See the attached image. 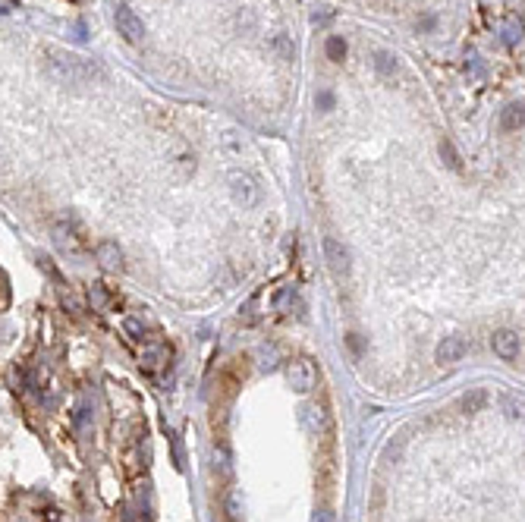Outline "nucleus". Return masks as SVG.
<instances>
[{
  "label": "nucleus",
  "mask_w": 525,
  "mask_h": 522,
  "mask_svg": "<svg viewBox=\"0 0 525 522\" xmlns=\"http://www.w3.org/2000/svg\"><path fill=\"white\" fill-rule=\"evenodd\" d=\"M287 381H289V387H293L296 394H309V390L315 387V381H318L315 365H311L309 359H293V362H287Z\"/></svg>",
  "instance_id": "3"
},
{
  "label": "nucleus",
  "mask_w": 525,
  "mask_h": 522,
  "mask_svg": "<svg viewBox=\"0 0 525 522\" xmlns=\"http://www.w3.org/2000/svg\"><path fill=\"white\" fill-rule=\"evenodd\" d=\"M50 76L60 79L67 85H85L92 79L101 76V70L94 67L92 60H82L76 54H63V50H54L50 54Z\"/></svg>",
  "instance_id": "1"
},
{
  "label": "nucleus",
  "mask_w": 525,
  "mask_h": 522,
  "mask_svg": "<svg viewBox=\"0 0 525 522\" xmlns=\"http://www.w3.org/2000/svg\"><path fill=\"white\" fill-rule=\"evenodd\" d=\"M437 151H441L443 164H447V167H450V170H459V155H456L453 142H450V139H443V142H441V148H437Z\"/></svg>",
  "instance_id": "14"
},
{
  "label": "nucleus",
  "mask_w": 525,
  "mask_h": 522,
  "mask_svg": "<svg viewBox=\"0 0 525 522\" xmlns=\"http://www.w3.org/2000/svg\"><path fill=\"white\" fill-rule=\"evenodd\" d=\"M89 299H92V306H94V309H104L107 302H111V296L104 293V287H101V284H94V287L89 289Z\"/></svg>",
  "instance_id": "17"
},
{
  "label": "nucleus",
  "mask_w": 525,
  "mask_h": 522,
  "mask_svg": "<svg viewBox=\"0 0 525 522\" xmlns=\"http://www.w3.org/2000/svg\"><path fill=\"white\" fill-rule=\"evenodd\" d=\"M230 195L239 201L243 208H255L261 199V186L255 183V179L249 177V173H233L230 179Z\"/></svg>",
  "instance_id": "4"
},
{
  "label": "nucleus",
  "mask_w": 525,
  "mask_h": 522,
  "mask_svg": "<svg viewBox=\"0 0 525 522\" xmlns=\"http://www.w3.org/2000/svg\"><path fill=\"white\" fill-rule=\"evenodd\" d=\"M305 425H309L311 431H327V412H324V406L311 403L309 409H305Z\"/></svg>",
  "instance_id": "11"
},
{
  "label": "nucleus",
  "mask_w": 525,
  "mask_h": 522,
  "mask_svg": "<svg viewBox=\"0 0 525 522\" xmlns=\"http://www.w3.org/2000/svg\"><path fill=\"white\" fill-rule=\"evenodd\" d=\"M271 50L277 54V60H283V63H289L296 57V45H293V38H289V35H274L271 38Z\"/></svg>",
  "instance_id": "10"
},
{
  "label": "nucleus",
  "mask_w": 525,
  "mask_h": 522,
  "mask_svg": "<svg viewBox=\"0 0 525 522\" xmlns=\"http://www.w3.org/2000/svg\"><path fill=\"white\" fill-rule=\"evenodd\" d=\"M324 261H327V267H331V271L337 274V277H346L349 267H353L349 249L340 243V239H333V236H327V239H324Z\"/></svg>",
  "instance_id": "5"
},
{
  "label": "nucleus",
  "mask_w": 525,
  "mask_h": 522,
  "mask_svg": "<svg viewBox=\"0 0 525 522\" xmlns=\"http://www.w3.org/2000/svg\"><path fill=\"white\" fill-rule=\"evenodd\" d=\"M522 123H525V113H522V101H513V104L503 111V117H500V126L507 129V133H519L522 129Z\"/></svg>",
  "instance_id": "9"
},
{
  "label": "nucleus",
  "mask_w": 525,
  "mask_h": 522,
  "mask_svg": "<svg viewBox=\"0 0 525 522\" xmlns=\"http://www.w3.org/2000/svg\"><path fill=\"white\" fill-rule=\"evenodd\" d=\"M318 107H321V111H331V107H333V95H331V91H321V95H318Z\"/></svg>",
  "instance_id": "19"
},
{
  "label": "nucleus",
  "mask_w": 525,
  "mask_h": 522,
  "mask_svg": "<svg viewBox=\"0 0 525 522\" xmlns=\"http://www.w3.org/2000/svg\"><path fill=\"white\" fill-rule=\"evenodd\" d=\"M485 400H487V396L481 394V390H475V394H465L463 396V409L465 412H478L481 406H485Z\"/></svg>",
  "instance_id": "16"
},
{
  "label": "nucleus",
  "mask_w": 525,
  "mask_h": 522,
  "mask_svg": "<svg viewBox=\"0 0 525 522\" xmlns=\"http://www.w3.org/2000/svg\"><path fill=\"white\" fill-rule=\"evenodd\" d=\"M465 352H469V340L453 333V337H443L441 343H437L434 359H437V365H453V362H459L465 356Z\"/></svg>",
  "instance_id": "7"
},
{
  "label": "nucleus",
  "mask_w": 525,
  "mask_h": 522,
  "mask_svg": "<svg viewBox=\"0 0 525 522\" xmlns=\"http://www.w3.org/2000/svg\"><path fill=\"white\" fill-rule=\"evenodd\" d=\"M491 346H494V352H497L503 362H513V359L522 356V337L516 331H509V328H503V331L494 333Z\"/></svg>",
  "instance_id": "6"
},
{
  "label": "nucleus",
  "mask_w": 525,
  "mask_h": 522,
  "mask_svg": "<svg viewBox=\"0 0 525 522\" xmlns=\"http://www.w3.org/2000/svg\"><path fill=\"white\" fill-rule=\"evenodd\" d=\"M167 356H170V350H167L164 343H148L145 346V352H142V359H145V365L148 368H155V365H160V362H167Z\"/></svg>",
  "instance_id": "12"
},
{
  "label": "nucleus",
  "mask_w": 525,
  "mask_h": 522,
  "mask_svg": "<svg viewBox=\"0 0 525 522\" xmlns=\"http://www.w3.org/2000/svg\"><path fill=\"white\" fill-rule=\"evenodd\" d=\"M114 23H116V32H120L129 45H138V41L145 38V23H142V16H138L133 6H126V4L116 6V10H114Z\"/></svg>",
  "instance_id": "2"
},
{
  "label": "nucleus",
  "mask_w": 525,
  "mask_h": 522,
  "mask_svg": "<svg viewBox=\"0 0 525 522\" xmlns=\"http://www.w3.org/2000/svg\"><path fill=\"white\" fill-rule=\"evenodd\" d=\"M315 522H333V513L331 510H318L315 513Z\"/></svg>",
  "instance_id": "20"
},
{
  "label": "nucleus",
  "mask_w": 525,
  "mask_h": 522,
  "mask_svg": "<svg viewBox=\"0 0 525 522\" xmlns=\"http://www.w3.org/2000/svg\"><path fill=\"white\" fill-rule=\"evenodd\" d=\"M123 328H126L129 337H145V324H142V318H126V321H123Z\"/></svg>",
  "instance_id": "18"
},
{
  "label": "nucleus",
  "mask_w": 525,
  "mask_h": 522,
  "mask_svg": "<svg viewBox=\"0 0 525 522\" xmlns=\"http://www.w3.org/2000/svg\"><path fill=\"white\" fill-rule=\"evenodd\" d=\"M327 57H331L333 63H340L343 57H346V41L337 38V35H333V38H327Z\"/></svg>",
  "instance_id": "15"
},
{
  "label": "nucleus",
  "mask_w": 525,
  "mask_h": 522,
  "mask_svg": "<svg viewBox=\"0 0 525 522\" xmlns=\"http://www.w3.org/2000/svg\"><path fill=\"white\" fill-rule=\"evenodd\" d=\"M94 255H98V261L104 267H120L123 265V252H120V245H116L114 239H104V243L94 249Z\"/></svg>",
  "instance_id": "8"
},
{
  "label": "nucleus",
  "mask_w": 525,
  "mask_h": 522,
  "mask_svg": "<svg viewBox=\"0 0 525 522\" xmlns=\"http://www.w3.org/2000/svg\"><path fill=\"white\" fill-rule=\"evenodd\" d=\"M397 67H399V63H397V57H393L390 50H377V54H375V70L381 72V76H393Z\"/></svg>",
  "instance_id": "13"
}]
</instances>
